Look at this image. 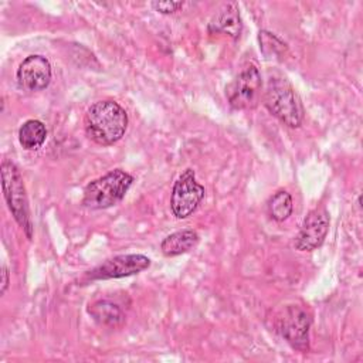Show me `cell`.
I'll return each instance as SVG.
<instances>
[{"label": "cell", "instance_id": "obj_15", "mask_svg": "<svg viewBox=\"0 0 363 363\" xmlns=\"http://www.w3.org/2000/svg\"><path fill=\"white\" fill-rule=\"evenodd\" d=\"M292 197L286 190L277 191L268 201V213L275 221H285L292 213Z\"/></svg>", "mask_w": 363, "mask_h": 363}, {"label": "cell", "instance_id": "obj_4", "mask_svg": "<svg viewBox=\"0 0 363 363\" xmlns=\"http://www.w3.org/2000/svg\"><path fill=\"white\" fill-rule=\"evenodd\" d=\"M0 173H1L3 194L7 201V206L13 214L14 220L26 231L27 237L31 238L33 227H31V221H30L26 187H24L20 170L11 160L6 159L1 162Z\"/></svg>", "mask_w": 363, "mask_h": 363}, {"label": "cell", "instance_id": "obj_12", "mask_svg": "<svg viewBox=\"0 0 363 363\" xmlns=\"http://www.w3.org/2000/svg\"><path fill=\"white\" fill-rule=\"evenodd\" d=\"M88 313L99 325L111 328L119 326L125 320V313L122 308L109 299H98L92 302L88 306Z\"/></svg>", "mask_w": 363, "mask_h": 363}, {"label": "cell", "instance_id": "obj_10", "mask_svg": "<svg viewBox=\"0 0 363 363\" xmlns=\"http://www.w3.org/2000/svg\"><path fill=\"white\" fill-rule=\"evenodd\" d=\"M51 64L38 54L28 55L17 69V84L21 89L37 92L45 89L51 82Z\"/></svg>", "mask_w": 363, "mask_h": 363}, {"label": "cell", "instance_id": "obj_13", "mask_svg": "<svg viewBox=\"0 0 363 363\" xmlns=\"http://www.w3.org/2000/svg\"><path fill=\"white\" fill-rule=\"evenodd\" d=\"M197 242H199L197 231H194L193 228H184L167 235L162 241L160 248L166 257H174V255H180L190 251L191 248L196 247Z\"/></svg>", "mask_w": 363, "mask_h": 363}, {"label": "cell", "instance_id": "obj_7", "mask_svg": "<svg viewBox=\"0 0 363 363\" xmlns=\"http://www.w3.org/2000/svg\"><path fill=\"white\" fill-rule=\"evenodd\" d=\"M204 187L196 180L193 169H186L174 182L170 196V207L177 218L191 216L204 199Z\"/></svg>", "mask_w": 363, "mask_h": 363}, {"label": "cell", "instance_id": "obj_3", "mask_svg": "<svg viewBox=\"0 0 363 363\" xmlns=\"http://www.w3.org/2000/svg\"><path fill=\"white\" fill-rule=\"evenodd\" d=\"M133 183V177L121 170L115 169L104 174L102 177L86 184L84 190L82 204L92 210L108 208L118 204Z\"/></svg>", "mask_w": 363, "mask_h": 363}, {"label": "cell", "instance_id": "obj_8", "mask_svg": "<svg viewBox=\"0 0 363 363\" xmlns=\"http://www.w3.org/2000/svg\"><path fill=\"white\" fill-rule=\"evenodd\" d=\"M150 259L142 254H122L104 261L85 274V281L123 278L139 274L149 268Z\"/></svg>", "mask_w": 363, "mask_h": 363}, {"label": "cell", "instance_id": "obj_17", "mask_svg": "<svg viewBox=\"0 0 363 363\" xmlns=\"http://www.w3.org/2000/svg\"><path fill=\"white\" fill-rule=\"evenodd\" d=\"M183 1H152V7L162 14H172L183 7Z\"/></svg>", "mask_w": 363, "mask_h": 363}, {"label": "cell", "instance_id": "obj_2", "mask_svg": "<svg viewBox=\"0 0 363 363\" xmlns=\"http://www.w3.org/2000/svg\"><path fill=\"white\" fill-rule=\"evenodd\" d=\"M262 101L265 108L282 123L289 128L301 126L305 113L303 106L299 95L284 75L269 74Z\"/></svg>", "mask_w": 363, "mask_h": 363}, {"label": "cell", "instance_id": "obj_1", "mask_svg": "<svg viewBox=\"0 0 363 363\" xmlns=\"http://www.w3.org/2000/svg\"><path fill=\"white\" fill-rule=\"evenodd\" d=\"M84 125L91 140L102 146H109L125 135L128 113L116 101H98L86 109Z\"/></svg>", "mask_w": 363, "mask_h": 363}, {"label": "cell", "instance_id": "obj_16", "mask_svg": "<svg viewBox=\"0 0 363 363\" xmlns=\"http://www.w3.org/2000/svg\"><path fill=\"white\" fill-rule=\"evenodd\" d=\"M258 40H259V48L265 55V58H277L286 51V44L282 43L277 35L268 31H259Z\"/></svg>", "mask_w": 363, "mask_h": 363}, {"label": "cell", "instance_id": "obj_9", "mask_svg": "<svg viewBox=\"0 0 363 363\" xmlns=\"http://www.w3.org/2000/svg\"><path fill=\"white\" fill-rule=\"evenodd\" d=\"M329 214L323 207L311 210L302 221V225L294 240V245L299 251H312L320 247L329 231Z\"/></svg>", "mask_w": 363, "mask_h": 363}, {"label": "cell", "instance_id": "obj_14", "mask_svg": "<svg viewBox=\"0 0 363 363\" xmlns=\"http://www.w3.org/2000/svg\"><path fill=\"white\" fill-rule=\"evenodd\" d=\"M47 138L45 125L37 119L26 121L18 129L20 145L27 150H37L43 146Z\"/></svg>", "mask_w": 363, "mask_h": 363}, {"label": "cell", "instance_id": "obj_11", "mask_svg": "<svg viewBox=\"0 0 363 363\" xmlns=\"http://www.w3.org/2000/svg\"><path fill=\"white\" fill-rule=\"evenodd\" d=\"M210 33H224L233 38H237L241 33V18L235 3L225 4L208 24Z\"/></svg>", "mask_w": 363, "mask_h": 363}, {"label": "cell", "instance_id": "obj_18", "mask_svg": "<svg viewBox=\"0 0 363 363\" xmlns=\"http://www.w3.org/2000/svg\"><path fill=\"white\" fill-rule=\"evenodd\" d=\"M9 269H7V267L6 265H3L1 267V295L6 292V289H7V286H9Z\"/></svg>", "mask_w": 363, "mask_h": 363}, {"label": "cell", "instance_id": "obj_6", "mask_svg": "<svg viewBox=\"0 0 363 363\" xmlns=\"http://www.w3.org/2000/svg\"><path fill=\"white\" fill-rule=\"evenodd\" d=\"M312 325L311 313L298 305L286 306L278 318V332L296 350H309V329Z\"/></svg>", "mask_w": 363, "mask_h": 363}, {"label": "cell", "instance_id": "obj_5", "mask_svg": "<svg viewBox=\"0 0 363 363\" xmlns=\"http://www.w3.org/2000/svg\"><path fill=\"white\" fill-rule=\"evenodd\" d=\"M262 79L255 64L244 65L225 88V96L234 109L255 108L261 99Z\"/></svg>", "mask_w": 363, "mask_h": 363}]
</instances>
